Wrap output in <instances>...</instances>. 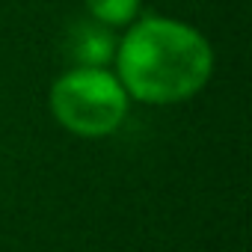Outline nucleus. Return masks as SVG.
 Segmentation results:
<instances>
[{"label": "nucleus", "mask_w": 252, "mask_h": 252, "mask_svg": "<svg viewBox=\"0 0 252 252\" xmlns=\"http://www.w3.org/2000/svg\"><path fill=\"white\" fill-rule=\"evenodd\" d=\"M125 92L146 104H175L196 95L214 68L211 45L172 18H146L116 45Z\"/></svg>", "instance_id": "obj_1"}, {"label": "nucleus", "mask_w": 252, "mask_h": 252, "mask_svg": "<svg viewBox=\"0 0 252 252\" xmlns=\"http://www.w3.org/2000/svg\"><path fill=\"white\" fill-rule=\"evenodd\" d=\"M51 110L63 128L80 137H104L128 113V92L104 68H74L54 83Z\"/></svg>", "instance_id": "obj_2"}, {"label": "nucleus", "mask_w": 252, "mask_h": 252, "mask_svg": "<svg viewBox=\"0 0 252 252\" xmlns=\"http://www.w3.org/2000/svg\"><path fill=\"white\" fill-rule=\"evenodd\" d=\"M68 57L77 68H104L116 57V39L101 21H80L68 33Z\"/></svg>", "instance_id": "obj_3"}, {"label": "nucleus", "mask_w": 252, "mask_h": 252, "mask_svg": "<svg viewBox=\"0 0 252 252\" xmlns=\"http://www.w3.org/2000/svg\"><path fill=\"white\" fill-rule=\"evenodd\" d=\"M86 6L95 21L107 27H122L134 21V15L140 12V0H86Z\"/></svg>", "instance_id": "obj_4"}]
</instances>
